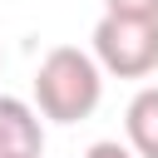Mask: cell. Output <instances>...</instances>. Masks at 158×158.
<instances>
[{
  "mask_svg": "<svg viewBox=\"0 0 158 158\" xmlns=\"http://www.w3.org/2000/svg\"><path fill=\"white\" fill-rule=\"evenodd\" d=\"M104 99V69L79 44H54L35 69V109L54 123H79Z\"/></svg>",
  "mask_w": 158,
  "mask_h": 158,
  "instance_id": "obj_1",
  "label": "cell"
},
{
  "mask_svg": "<svg viewBox=\"0 0 158 158\" xmlns=\"http://www.w3.org/2000/svg\"><path fill=\"white\" fill-rule=\"evenodd\" d=\"M94 59L114 79H148L158 69V20H133V15H104L94 25Z\"/></svg>",
  "mask_w": 158,
  "mask_h": 158,
  "instance_id": "obj_2",
  "label": "cell"
},
{
  "mask_svg": "<svg viewBox=\"0 0 158 158\" xmlns=\"http://www.w3.org/2000/svg\"><path fill=\"white\" fill-rule=\"evenodd\" d=\"M0 153H44L40 109L15 94H0Z\"/></svg>",
  "mask_w": 158,
  "mask_h": 158,
  "instance_id": "obj_3",
  "label": "cell"
},
{
  "mask_svg": "<svg viewBox=\"0 0 158 158\" xmlns=\"http://www.w3.org/2000/svg\"><path fill=\"white\" fill-rule=\"evenodd\" d=\"M123 138L138 158H158V84H143L123 109Z\"/></svg>",
  "mask_w": 158,
  "mask_h": 158,
  "instance_id": "obj_4",
  "label": "cell"
},
{
  "mask_svg": "<svg viewBox=\"0 0 158 158\" xmlns=\"http://www.w3.org/2000/svg\"><path fill=\"white\" fill-rule=\"evenodd\" d=\"M104 15H133V20H158V0H104Z\"/></svg>",
  "mask_w": 158,
  "mask_h": 158,
  "instance_id": "obj_5",
  "label": "cell"
},
{
  "mask_svg": "<svg viewBox=\"0 0 158 158\" xmlns=\"http://www.w3.org/2000/svg\"><path fill=\"white\" fill-rule=\"evenodd\" d=\"M84 158H138L128 143H118V138H99V143H89L84 148Z\"/></svg>",
  "mask_w": 158,
  "mask_h": 158,
  "instance_id": "obj_6",
  "label": "cell"
},
{
  "mask_svg": "<svg viewBox=\"0 0 158 158\" xmlns=\"http://www.w3.org/2000/svg\"><path fill=\"white\" fill-rule=\"evenodd\" d=\"M0 158H40V153H0Z\"/></svg>",
  "mask_w": 158,
  "mask_h": 158,
  "instance_id": "obj_7",
  "label": "cell"
}]
</instances>
